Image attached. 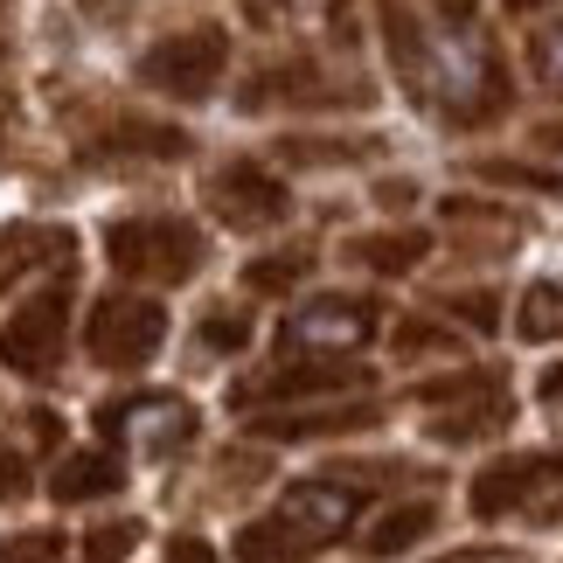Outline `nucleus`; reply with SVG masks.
Segmentation results:
<instances>
[{
    "instance_id": "f257e3e1",
    "label": "nucleus",
    "mask_w": 563,
    "mask_h": 563,
    "mask_svg": "<svg viewBox=\"0 0 563 563\" xmlns=\"http://www.w3.org/2000/svg\"><path fill=\"white\" fill-rule=\"evenodd\" d=\"M355 515H362V487L299 481V487H286V501H278L265 522H251L236 536V563H299V556L341 543V536L355 529Z\"/></svg>"
},
{
    "instance_id": "f03ea898",
    "label": "nucleus",
    "mask_w": 563,
    "mask_h": 563,
    "mask_svg": "<svg viewBox=\"0 0 563 563\" xmlns=\"http://www.w3.org/2000/svg\"><path fill=\"white\" fill-rule=\"evenodd\" d=\"M104 257L119 278H146V286H181L209 265V236L188 216H119L104 230Z\"/></svg>"
},
{
    "instance_id": "7ed1b4c3",
    "label": "nucleus",
    "mask_w": 563,
    "mask_h": 563,
    "mask_svg": "<svg viewBox=\"0 0 563 563\" xmlns=\"http://www.w3.org/2000/svg\"><path fill=\"white\" fill-rule=\"evenodd\" d=\"M230 70V29H216V21H188V29L161 35L154 49L133 63V84L161 98H181V104H202L216 84Z\"/></svg>"
},
{
    "instance_id": "20e7f679",
    "label": "nucleus",
    "mask_w": 563,
    "mask_h": 563,
    "mask_svg": "<svg viewBox=\"0 0 563 563\" xmlns=\"http://www.w3.org/2000/svg\"><path fill=\"white\" fill-rule=\"evenodd\" d=\"M376 84L362 70H328L320 56H286V63H265L236 104L244 112H278V104H299V112H349V104H369Z\"/></svg>"
},
{
    "instance_id": "39448f33",
    "label": "nucleus",
    "mask_w": 563,
    "mask_h": 563,
    "mask_svg": "<svg viewBox=\"0 0 563 563\" xmlns=\"http://www.w3.org/2000/svg\"><path fill=\"white\" fill-rule=\"evenodd\" d=\"M161 341H167V307H154L146 292H104L84 320V355L98 369H140L161 355Z\"/></svg>"
},
{
    "instance_id": "423d86ee",
    "label": "nucleus",
    "mask_w": 563,
    "mask_h": 563,
    "mask_svg": "<svg viewBox=\"0 0 563 563\" xmlns=\"http://www.w3.org/2000/svg\"><path fill=\"white\" fill-rule=\"evenodd\" d=\"M63 341H70V278H49L0 320V369L14 376H56Z\"/></svg>"
},
{
    "instance_id": "0eeeda50",
    "label": "nucleus",
    "mask_w": 563,
    "mask_h": 563,
    "mask_svg": "<svg viewBox=\"0 0 563 563\" xmlns=\"http://www.w3.org/2000/svg\"><path fill=\"white\" fill-rule=\"evenodd\" d=\"M362 383H369V369H362L355 355H278L272 369L236 383L230 404L251 410V404H292V397H349Z\"/></svg>"
},
{
    "instance_id": "6e6552de",
    "label": "nucleus",
    "mask_w": 563,
    "mask_h": 563,
    "mask_svg": "<svg viewBox=\"0 0 563 563\" xmlns=\"http://www.w3.org/2000/svg\"><path fill=\"white\" fill-rule=\"evenodd\" d=\"M202 202H209L216 223H230V230H272V223L292 216V188L257 161H223V167H209Z\"/></svg>"
},
{
    "instance_id": "1a4fd4ad",
    "label": "nucleus",
    "mask_w": 563,
    "mask_h": 563,
    "mask_svg": "<svg viewBox=\"0 0 563 563\" xmlns=\"http://www.w3.org/2000/svg\"><path fill=\"white\" fill-rule=\"evenodd\" d=\"M98 431L104 439H125L146 460H167V452H181L195 439V404H181V397H112V404H98Z\"/></svg>"
},
{
    "instance_id": "9d476101",
    "label": "nucleus",
    "mask_w": 563,
    "mask_h": 563,
    "mask_svg": "<svg viewBox=\"0 0 563 563\" xmlns=\"http://www.w3.org/2000/svg\"><path fill=\"white\" fill-rule=\"evenodd\" d=\"M376 299H349V292H328L313 307H299L286 320V349H307V355H355L362 341H376Z\"/></svg>"
},
{
    "instance_id": "9b49d317",
    "label": "nucleus",
    "mask_w": 563,
    "mask_h": 563,
    "mask_svg": "<svg viewBox=\"0 0 563 563\" xmlns=\"http://www.w3.org/2000/svg\"><path fill=\"white\" fill-rule=\"evenodd\" d=\"M550 481H563V452H508V460H494L487 473H473L466 508L481 515V522H501L508 508H522L529 494H543Z\"/></svg>"
},
{
    "instance_id": "f8f14e48",
    "label": "nucleus",
    "mask_w": 563,
    "mask_h": 563,
    "mask_svg": "<svg viewBox=\"0 0 563 563\" xmlns=\"http://www.w3.org/2000/svg\"><path fill=\"white\" fill-rule=\"evenodd\" d=\"M125 487V460L119 452H104V445H84V452H63V466L49 473V494L63 508H77V501H104V494H119Z\"/></svg>"
},
{
    "instance_id": "ddd939ff",
    "label": "nucleus",
    "mask_w": 563,
    "mask_h": 563,
    "mask_svg": "<svg viewBox=\"0 0 563 563\" xmlns=\"http://www.w3.org/2000/svg\"><path fill=\"white\" fill-rule=\"evenodd\" d=\"M383 42H389V63H397V77H404V91L431 104V49H424V29H418V14L404 8V0H383Z\"/></svg>"
},
{
    "instance_id": "4468645a",
    "label": "nucleus",
    "mask_w": 563,
    "mask_h": 563,
    "mask_svg": "<svg viewBox=\"0 0 563 563\" xmlns=\"http://www.w3.org/2000/svg\"><path fill=\"white\" fill-rule=\"evenodd\" d=\"M383 418L376 404H334V410H286V418H251L257 439H334V431H369Z\"/></svg>"
},
{
    "instance_id": "2eb2a0df",
    "label": "nucleus",
    "mask_w": 563,
    "mask_h": 563,
    "mask_svg": "<svg viewBox=\"0 0 563 563\" xmlns=\"http://www.w3.org/2000/svg\"><path fill=\"white\" fill-rule=\"evenodd\" d=\"M70 251H77V236L56 230V223H14V230H0V292H8L21 272H35L42 257H63V265H70Z\"/></svg>"
},
{
    "instance_id": "dca6fc26",
    "label": "nucleus",
    "mask_w": 563,
    "mask_h": 563,
    "mask_svg": "<svg viewBox=\"0 0 563 563\" xmlns=\"http://www.w3.org/2000/svg\"><path fill=\"white\" fill-rule=\"evenodd\" d=\"M424 251H431L424 230H369V236H355V244H349V265L376 272V278H404V272L424 265Z\"/></svg>"
},
{
    "instance_id": "f3484780",
    "label": "nucleus",
    "mask_w": 563,
    "mask_h": 563,
    "mask_svg": "<svg viewBox=\"0 0 563 563\" xmlns=\"http://www.w3.org/2000/svg\"><path fill=\"white\" fill-rule=\"evenodd\" d=\"M439 529V501H397V508H383L369 529H362V556H397L410 543H424V536Z\"/></svg>"
},
{
    "instance_id": "a211bd4d",
    "label": "nucleus",
    "mask_w": 563,
    "mask_h": 563,
    "mask_svg": "<svg viewBox=\"0 0 563 563\" xmlns=\"http://www.w3.org/2000/svg\"><path fill=\"white\" fill-rule=\"evenodd\" d=\"M508 418H515L508 397H501V389H487V397H473L460 410H439V418H431V439H439V445H473V439H494Z\"/></svg>"
},
{
    "instance_id": "6ab92c4d",
    "label": "nucleus",
    "mask_w": 563,
    "mask_h": 563,
    "mask_svg": "<svg viewBox=\"0 0 563 563\" xmlns=\"http://www.w3.org/2000/svg\"><path fill=\"white\" fill-rule=\"evenodd\" d=\"M466 175L473 181H487V188H529V195H563V175L543 161H508V154H481V161H466Z\"/></svg>"
},
{
    "instance_id": "aec40b11",
    "label": "nucleus",
    "mask_w": 563,
    "mask_h": 563,
    "mask_svg": "<svg viewBox=\"0 0 563 563\" xmlns=\"http://www.w3.org/2000/svg\"><path fill=\"white\" fill-rule=\"evenodd\" d=\"M515 334L522 341H556L563 334V278H536L515 307Z\"/></svg>"
},
{
    "instance_id": "412c9836",
    "label": "nucleus",
    "mask_w": 563,
    "mask_h": 563,
    "mask_svg": "<svg viewBox=\"0 0 563 563\" xmlns=\"http://www.w3.org/2000/svg\"><path fill=\"white\" fill-rule=\"evenodd\" d=\"M307 272H313V251H272V257H251V265H244V292L286 299Z\"/></svg>"
},
{
    "instance_id": "4be33fe9",
    "label": "nucleus",
    "mask_w": 563,
    "mask_h": 563,
    "mask_svg": "<svg viewBox=\"0 0 563 563\" xmlns=\"http://www.w3.org/2000/svg\"><path fill=\"white\" fill-rule=\"evenodd\" d=\"M140 536H146V522L140 515H119V522H98L91 536H84V563H125L140 550Z\"/></svg>"
},
{
    "instance_id": "5701e85b",
    "label": "nucleus",
    "mask_w": 563,
    "mask_h": 563,
    "mask_svg": "<svg viewBox=\"0 0 563 563\" xmlns=\"http://www.w3.org/2000/svg\"><path fill=\"white\" fill-rule=\"evenodd\" d=\"M278 154L299 167H349L362 154H376V140H278Z\"/></svg>"
},
{
    "instance_id": "b1692460",
    "label": "nucleus",
    "mask_w": 563,
    "mask_h": 563,
    "mask_svg": "<svg viewBox=\"0 0 563 563\" xmlns=\"http://www.w3.org/2000/svg\"><path fill=\"white\" fill-rule=\"evenodd\" d=\"M389 349H397L404 362H418V355H460V334L439 328V320H404V328L389 334Z\"/></svg>"
},
{
    "instance_id": "393cba45",
    "label": "nucleus",
    "mask_w": 563,
    "mask_h": 563,
    "mask_svg": "<svg viewBox=\"0 0 563 563\" xmlns=\"http://www.w3.org/2000/svg\"><path fill=\"white\" fill-rule=\"evenodd\" d=\"M487 389H501V376L494 369H452V376H439V383H418V404H460V397H487Z\"/></svg>"
},
{
    "instance_id": "a878e982",
    "label": "nucleus",
    "mask_w": 563,
    "mask_h": 563,
    "mask_svg": "<svg viewBox=\"0 0 563 563\" xmlns=\"http://www.w3.org/2000/svg\"><path fill=\"white\" fill-rule=\"evenodd\" d=\"M195 341L216 355H244V341H251V313L244 307H223V313H209L202 328H195Z\"/></svg>"
},
{
    "instance_id": "bb28decb",
    "label": "nucleus",
    "mask_w": 563,
    "mask_h": 563,
    "mask_svg": "<svg viewBox=\"0 0 563 563\" xmlns=\"http://www.w3.org/2000/svg\"><path fill=\"white\" fill-rule=\"evenodd\" d=\"M0 563H63V529H21L0 543Z\"/></svg>"
},
{
    "instance_id": "cd10ccee",
    "label": "nucleus",
    "mask_w": 563,
    "mask_h": 563,
    "mask_svg": "<svg viewBox=\"0 0 563 563\" xmlns=\"http://www.w3.org/2000/svg\"><path fill=\"white\" fill-rule=\"evenodd\" d=\"M439 307H445V313H460L466 328H481V334L501 328V313H494L501 299H494V292H452V299H439Z\"/></svg>"
},
{
    "instance_id": "c85d7f7f",
    "label": "nucleus",
    "mask_w": 563,
    "mask_h": 563,
    "mask_svg": "<svg viewBox=\"0 0 563 563\" xmlns=\"http://www.w3.org/2000/svg\"><path fill=\"white\" fill-rule=\"evenodd\" d=\"M29 487H35V481H29V452H21L14 439H0V508L21 501Z\"/></svg>"
},
{
    "instance_id": "c756f323",
    "label": "nucleus",
    "mask_w": 563,
    "mask_h": 563,
    "mask_svg": "<svg viewBox=\"0 0 563 563\" xmlns=\"http://www.w3.org/2000/svg\"><path fill=\"white\" fill-rule=\"evenodd\" d=\"M529 56H536V77H543L550 91H563V29H536Z\"/></svg>"
},
{
    "instance_id": "7c9ffc66",
    "label": "nucleus",
    "mask_w": 563,
    "mask_h": 563,
    "mask_svg": "<svg viewBox=\"0 0 563 563\" xmlns=\"http://www.w3.org/2000/svg\"><path fill=\"white\" fill-rule=\"evenodd\" d=\"M21 418H29V424H21V431H29V445H42V452L63 445V418H56V410H21Z\"/></svg>"
},
{
    "instance_id": "2f4dec72",
    "label": "nucleus",
    "mask_w": 563,
    "mask_h": 563,
    "mask_svg": "<svg viewBox=\"0 0 563 563\" xmlns=\"http://www.w3.org/2000/svg\"><path fill=\"white\" fill-rule=\"evenodd\" d=\"M167 563H216V550L202 543V536H188V529H181L175 543H167Z\"/></svg>"
},
{
    "instance_id": "473e14b6",
    "label": "nucleus",
    "mask_w": 563,
    "mask_h": 563,
    "mask_svg": "<svg viewBox=\"0 0 563 563\" xmlns=\"http://www.w3.org/2000/svg\"><path fill=\"white\" fill-rule=\"evenodd\" d=\"M376 202H383V209H410V202H418V181H383Z\"/></svg>"
},
{
    "instance_id": "72a5a7b5",
    "label": "nucleus",
    "mask_w": 563,
    "mask_h": 563,
    "mask_svg": "<svg viewBox=\"0 0 563 563\" xmlns=\"http://www.w3.org/2000/svg\"><path fill=\"white\" fill-rule=\"evenodd\" d=\"M439 563H522V556H515V550H452Z\"/></svg>"
},
{
    "instance_id": "f704fd0d",
    "label": "nucleus",
    "mask_w": 563,
    "mask_h": 563,
    "mask_svg": "<svg viewBox=\"0 0 563 563\" xmlns=\"http://www.w3.org/2000/svg\"><path fill=\"white\" fill-rule=\"evenodd\" d=\"M431 8H439L445 21H460V29H466V21H473V8H481V0H431Z\"/></svg>"
},
{
    "instance_id": "c9c22d12",
    "label": "nucleus",
    "mask_w": 563,
    "mask_h": 563,
    "mask_svg": "<svg viewBox=\"0 0 563 563\" xmlns=\"http://www.w3.org/2000/svg\"><path fill=\"white\" fill-rule=\"evenodd\" d=\"M536 146H550V154H563V119H550V125H536Z\"/></svg>"
},
{
    "instance_id": "e433bc0d",
    "label": "nucleus",
    "mask_w": 563,
    "mask_h": 563,
    "mask_svg": "<svg viewBox=\"0 0 563 563\" xmlns=\"http://www.w3.org/2000/svg\"><path fill=\"white\" fill-rule=\"evenodd\" d=\"M543 397H550V404H563V362H556V369L543 376Z\"/></svg>"
},
{
    "instance_id": "4c0bfd02",
    "label": "nucleus",
    "mask_w": 563,
    "mask_h": 563,
    "mask_svg": "<svg viewBox=\"0 0 563 563\" xmlns=\"http://www.w3.org/2000/svg\"><path fill=\"white\" fill-rule=\"evenodd\" d=\"M508 8H515V14H536V8H550V0H508Z\"/></svg>"
}]
</instances>
